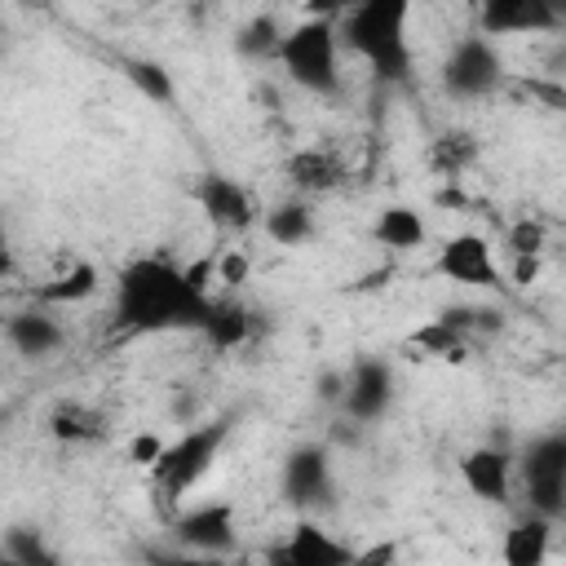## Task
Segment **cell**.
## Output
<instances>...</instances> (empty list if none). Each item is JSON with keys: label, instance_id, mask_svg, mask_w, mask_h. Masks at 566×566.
Returning a JSON list of instances; mask_svg holds the SVG:
<instances>
[{"label": "cell", "instance_id": "obj_1", "mask_svg": "<svg viewBox=\"0 0 566 566\" xmlns=\"http://www.w3.org/2000/svg\"><path fill=\"white\" fill-rule=\"evenodd\" d=\"M208 301L203 270H181L168 256H137L115 279V332H199Z\"/></svg>", "mask_w": 566, "mask_h": 566}, {"label": "cell", "instance_id": "obj_2", "mask_svg": "<svg viewBox=\"0 0 566 566\" xmlns=\"http://www.w3.org/2000/svg\"><path fill=\"white\" fill-rule=\"evenodd\" d=\"M407 0H367L340 13L336 40H345L376 80H407L411 75V44H407Z\"/></svg>", "mask_w": 566, "mask_h": 566}, {"label": "cell", "instance_id": "obj_3", "mask_svg": "<svg viewBox=\"0 0 566 566\" xmlns=\"http://www.w3.org/2000/svg\"><path fill=\"white\" fill-rule=\"evenodd\" d=\"M226 438H230V416H217V420H208V424L186 429L177 442H164L159 460L150 464L155 495H159L164 504H172V500H181L190 486H199L203 473L212 469V460H217V451H221Z\"/></svg>", "mask_w": 566, "mask_h": 566}, {"label": "cell", "instance_id": "obj_4", "mask_svg": "<svg viewBox=\"0 0 566 566\" xmlns=\"http://www.w3.org/2000/svg\"><path fill=\"white\" fill-rule=\"evenodd\" d=\"M274 57L283 62L292 84H301L318 97H332L340 88V40H336L332 18H310V22L292 27L279 40Z\"/></svg>", "mask_w": 566, "mask_h": 566}, {"label": "cell", "instance_id": "obj_5", "mask_svg": "<svg viewBox=\"0 0 566 566\" xmlns=\"http://www.w3.org/2000/svg\"><path fill=\"white\" fill-rule=\"evenodd\" d=\"M517 478H522L531 513L557 522L566 513V433H539L522 451Z\"/></svg>", "mask_w": 566, "mask_h": 566}, {"label": "cell", "instance_id": "obj_6", "mask_svg": "<svg viewBox=\"0 0 566 566\" xmlns=\"http://www.w3.org/2000/svg\"><path fill=\"white\" fill-rule=\"evenodd\" d=\"M500 84H504V62L495 44L482 35H464L442 62V88L451 97H486Z\"/></svg>", "mask_w": 566, "mask_h": 566}, {"label": "cell", "instance_id": "obj_7", "mask_svg": "<svg viewBox=\"0 0 566 566\" xmlns=\"http://www.w3.org/2000/svg\"><path fill=\"white\" fill-rule=\"evenodd\" d=\"M283 500L301 513H318V509H332L336 504V478H332V460H327V447L318 442H305L296 447L287 460H283Z\"/></svg>", "mask_w": 566, "mask_h": 566}, {"label": "cell", "instance_id": "obj_8", "mask_svg": "<svg viewBox=\"0 0 566 566\" xmlns=\"http://www.w3.org/2000/svg\"><path fill=\"white\" fill-rule=\"evenodd\" d=\"M358 548L323 531L314 517H301L287 535L265 544V566H354Z\"/></svg>", "mask_w": 566, "mask_h": 566}, {"label": "cell", "instance_id": "obj_9", "mask_svg": "<svg viewBox=\"0 0 566 566\" xmlns=\"http://www.w3.org/2000/svg\"><path fill=\"white\" fill-rule=\"evenodd\" d=\"M172 535L177 544H186L199 557H226L234 548V513L230 504H199L172 517Z\"/></svg>", "mask_w": 566, "mask_h": 566}, {"label": "cell", "instance_id": "obj_10", "mask_svg": "<svg viewBox=\"0 0 566 566\" xmlns=\"http://www.w3.org/2000/svg\"><path fill=\"white\" fill-rule=\"evenodd\" d=\"M389 402H394V371H389V363H380V358H358V363L349 367V376H345L340 407H345L354 420L371 424V420H380V416L389 411Z\"/></svg>", "mask_w": 566, "mask_h": 566}, {"label": "cell", "instance_id": "obj_11", "mask_svg": "<svg viewBox=\"0 0 566 566\" xmlns=\"http://www.w3.org/2000/svg\"><path fill=\"white\" fill-rule=\"evenodd\" d=\"M433 274L460 283V287H495L500 283V270H495V256H491V243L482 234H455L442 243L438 261H433Z\"/></svg>", "mask_w": 566, "mask_h": 566}, {"label": "cell", "instance_id": "obj_12", "mask_svg": "<svg viewBox=\"0 0 566 566\" xmlns=\"http://www.w3.org/2000/svg\"><path fill=\"white\" fill-rule=\"evenodd\" d=\"M195 203H199V212H203L212 226H221V230H248L252 217H256L252 195H248L234 177H221V172H208V177L195 181Z\"/></svg>", "mask_w": 566, "mask_h": 566}, {"label": "cell", "instance_id": "obj_13", "mask_svg": "<svg viewBox=\"0 0 566 566\" xmlns=\"http://www.w3.org/2000/svg\"><path fill=\"white\" fill-rule=\"evenodd\" d=\"M460 478L464 486L486 500V504H509V486H513V455L504 447H478L460 460Z\"/></svg>", "mask_w": 566, "mask_h": 566}, {"label": "cell", "instance_id": "obj_14", "mask_svg": "<svg viewBox=\"0 0 566 566\" xmlns=\"http://www.w3.org/2000/svg\"><path fill=\"white\" fill-rule=\"evenodd\" d=\"M553 22H557V13H553L544 0H486L482 13H478L482 40H486V35L539 31V27H553Z\"/></svg>", "mask_w": 566, "mask_h": 566}, {"label": "cell", "instance_id": "obj_15", "mask_svg": "<svg viewBox=\"0 0 566 566\" xmlns=\"http://www.w3.org/2000/svg\"><path fill=\"white\" fill-rule=\"evenodd\" d=\"M283 172H287V181H292L301 195H327V190H336V186L345 181V164H340L332 150H323V146L296 150Z\"/></svg>", "mask_w": 566, "mask_h": 566}, {"label": "cell", "instance_id": "obj_16", "mask_svg": "<svg viewBox=\"0 0 566 566\" xmlns=\"http://www.w3.org/2000/svg\"><path fill=\"white\" fill-rule=\"evenodd\" d=\"M4 336H9V345H13L22 358H44V354H53V349L66 340V332L57 327V318L44 314V310H22V314H13V318L4 323Z\"/></svg>", "mask_w": 566, "mask_h": 566}, {"label": "cell", "instance_id": "obj_17", "mask_svg": "<svg viewBox=\"0 0 566 566\" xmlns=\"http://www.w3.org/2000/svg\"><path fill=\"white\" fill-rule=\"evenodd\" d=\"M199 332H203L217 349H239V345L252 336V310H248L239 296H212Z\"/></svg>", "mask_w": 566, "mask_h": 566}, {"label": "cell", "instance_id": "obj_18", "mask_svg": "<svg viewBox=\"0 0 566 566\" xmlns=\"http://www.w3.org/2000/svg\"><path fill=\"white\" fill-rule=\"evenodd\" d=\"M553 548V522L539 513H526L504 535V566H544Z\"/></svg>", "mask_w": 566, "mask_h": 566}, {"label": "cell", "instance_id": "obj_19", "mask_svg": "<svg viewBox=\"0 0 566 566\" xmlns=\"http://www.w3.org/2000/svg\"><path fill=\"white\" fill-rule=\"evenodd\" d=\"M49 433L57 442H97L106 438V416L88 402H57L49 416Z\"/></svg>", "mask_w": 566, "mask_h": 566}, {"label": "cell", "instance_id": "obj_20", "mask_svg": "<svg viewBox=\"0 0 566 566\" xmlns=\"http://www.w3.org/2000/svg\"><path fill=\"white\" fill-rule=\"evenodd\" d=\"M371 239H376L380 248L407 252V248H420V239H424V221H420V212H416V208H402V203H394V208H385V212L376 217V226H371Z\"/></svg>", "mask_w": 566, "mask_h": 566}, {"label": "cell", "instance_id": "obj_21", "mask_svg": "<svg viewBox=\"0 0 566 566\" xmlns=\"http://www.w3.org/2000/svg\"><path fill=\"white\" fill-rule=\"evenodd\" d=\"M473 159H478V137L464 133V128H451V133H442V137L429 146V164H433L442 177H455V181H460V172H464Z\"/></svg>", "mask_w": 566, "mask_h": 566}, {"label": "cell", "instance_id": "obj_22", "mask_svg": "<svg viewBox=\"0 0 566 566\" xmlns=\"http://www.w3.org/2000/svg\"><path fill=\"white\" fill-rule=\"evenodd\" d=\"M265 234H270L274 243H283V248L305 243V239L314 234V212H310V203H301V199L279 203V208L265 217Z\"/></svg>", "mask_w": 566, "mask_h": 566}, {"label": "cell", "instance_id": "obj_23", "mask_svg": "<svg viewBox=\"0 0 566 566\" xmlns=\"http://www.w3.org/2000/svg\"><path fill=\"white\" fill-rule=\"evenodd\" d=\"M93 292H97V270H93L88 261H80V265H71L66 274H57L53 283L35 287V301H40V305H71V301H84V296H93Z\"/></svg>", "mask_w": 566, "mask_h": 566}, {"label": "cell", "instance_id": "obj_24", "mask_svg": "<svg viewBox=\"0 0 566 566\" xmlns=\"http://www.w3.org/2000/svg\"><path fill=\"white\" fill-rule=\"evenodd\" d=\"M4 553H9V562L13 566H62L57 562V553L44 544V535L40 531H31V526H13L9 535H4V544H0Z\"/></svg>", "mask_w": 566, "mask_h": 566}, {"label": "cell", "instance_id": "obj_25", "mask_svg": "<svg viewBox=\"0 0 566 566\" xmlns=\"http://www.w3.org/2000/svg\"><path fill=\"white\" fill-rule=\"evenodd\" d=\"M411 345H416V349H424V354H433V358H447V363H460V358H469V340H464L460 332H451L442 318L424 323V327L411 336Z\"/></svg>", "mask_w": 566, "mask_h": 566}, {"label": "cell", "instance_id": "obj_26", "mask_svg": "<svg viewBox=\"0 0 566 566\" xmlns=\"http://www.w3.org/2000/svg\"><path fill=\"white\" fill-rule=\"evenodd\" d=\"M279 40H283V27L274 22V13H256L239 31V53H248V57H274L279 53Z\"/></svg>", "mask_w": 566, "mask_h": 566}, {"label": "cell", "instance_id": "obj_27", "mask_svg": "<svg viewBox=\"0 0 566 566\" xmlns=\"http://www.w3.org/2000/svg\"><path fill=\"white\" fill-rule=\"evenodd\" d=\"M128 80H133L150 102H172V80H168V71H164L159 62H146V57L128 62Z\"/></svg>", "mask_w": 566, "mask_h": 566}, {"label": "cell", "instance_id": "obj_28", "mask_svg": "<svg viewBox=\"0 0 566 566\" xmlns=\"http://www.w3.org/2000/svg\"><path fill=\"white\" fill-rule=\"evenodd\" d=\"M509 248H513V256H539V248H544V226H539V221H517V226L509 230Z\"/></svg>", "mask_w": 566, "mask_h": 566}, {"label": "cell", "instance_id": "obj_29", "mask_svg": "<svg viewBox=\"0 0 566 566\" xmlns=\"http://www.w3.org/2000/svg\"><path fill=\"white\" fill-rule=\"evenodd\" d=\"M146 562H150V566H230L226 557H199V553H159V548H150V553H146Z\"/></svg>", "mask_w": 566, "mask_h": 566}, {"label": "cell", "instance_id": "obj_30", "mask_svg": "<svg viewBox=\"0 0 566 566\" xmlns=\"http://www.w3.org/2000/svg\"><path fill=\"white\" fill-rule=\"evenodd\" d=\"M159 451H164V442H159L155 433H142V438H133V447H128V460L150 469V464L159 460Z\"/></svg>", "mask_w": 566, "mask_h": 566}, {"label": "cell", "instance_id": "obj_31", "mask_svg": "<svg viewBox=\"0 0 566 566\" xmlns=\"http://www.w3.org/2000/svg\"><path fill=\"white\" fill-rule=\"evenodd\" d=\"M389 562H394V544H376V548L354 557V566H389Z\"/></svg>", "mask_w": 566, "mask_h": 566}, {"label": "cell", "instance_id": "obj_32", "mask_svg": "<svg viewBox=\"0 0 566 566\" xmlns=\"http://www.w3.org/2000/svg\"><path fill=\"white\" fill-rule=\"evenodd\" d=\"M221 274H226V283L234 287V283H239V279L248 274V261H243V256H226V265H221Z\"/></svg>", "mask_w": 566, "mask_h": 566}, {"label": "cell", "instance_id": "obj_33", "mask_svg": "<svg viewBox=\"0 0 566 566\" xmlns=\"http://www.w3.org/2000/svg\"><path fill=\"white\" fill-rule=\"evenodd\" d=\"M4 274H13V248H9V230H4V221H0V279Z\"/></svg>", "mask_w": 566, "mask_h": 566}, {"label": "cell", "instance_id": "obj_34", "mask_svg": "<svg viewBox=\"0 0 566 566\" xmlns=\"http://www.w3.org/2000/svg\"><path fill=\"white\" fill-rule=\"evenodd\" d=\"M535 270H539V261H535V256H517V283L535 279Z\"/></svg>", "mask_w": 566, "mask_h": 566}, {"label": "cell", "instance_id": "obj_35", "mask_svg": "<svg viewBox=\"0 0 566 566\" xmlns=\"http://www.w3.org/2000/svg\"><path fill=\"white\" fill-rule=\"evenodd\" d=\"M0 566H13V562H9V553H4V548H0Z\"/></svg>", "mask_w": 566, "mask_h": 566}]
</instances>
